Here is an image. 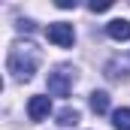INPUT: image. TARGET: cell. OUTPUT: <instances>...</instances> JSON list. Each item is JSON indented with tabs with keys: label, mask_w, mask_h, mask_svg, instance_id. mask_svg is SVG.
I'll return each instance as SVG.
<instances>
[{
	"label": "cell",
	"mask_w": 130,
	"mask_h": 130,
	"mask_svg": "<svg viewBox=\"0 0 130 130\" xmlns=\"http://www.w3.org/2000/svg\"><path fill=\"white\" fill-rule=\"evenodd\" d=\"M36 67H39V48H36L33 42H15V45L9 48L6 70H9L15 79L27 82L33 73H36Z\"/></svg>",
	"instance_id": "1"
},
{
	"label": "cell",
	"mask_w": 130,
	"mask_h": 130,
	"mask_svg": "<svg viewBox=\"0 0 130 130\" xmlns=\"http://www.w3.org/2000/svg\"><path fill=\"white\" fill-rule=\"evenodd\" d=\"M76 85V70L73 67H58L55 73H48V94L52 97H67Z\"/></svg>",
	"instance_id": "2"
},
{
	"label": "cell",
	"mask_w": 130,
	"mask_h": 130,
	"mask_svg": "<svg viewBox=\"0 0 130 130\" xmlns=\"http://www.w3.org/2000/svg\"><path fill=\"white\" fill-rule=\"evenodd\" d=\"M48 42H55L58 48H70L73 42H76V30H73V24H67V21H55V24H48Z\"/></svg>",
	"instance_id": "3"
},
{
	"label": "cell",
	"mask_w": 130,
	"mask_h": 130,
	"mask_svg": "<svg viewBox=\"0 0 130 130\" xmlns=\"http://www.w3.org/2000/svg\"><path fill=\"white\" fill-rule=\"evenodd\" d=\"M48 112H52V100H48V97L36 94V97L27 100V118H30V121H42V118H48Z\"/></svg>",
	"instance_id": "4"
},
{
	"label": "cell",
	"mask_w": 130,
	"mask_h": 130,
	"mask_svg": "<svg viewBox=\"0 0 130 130\" xmlns=\"http://www.w3.org/2000/svg\"><path fill=\"white\" fill-rule=\"evenodd\" d=\"M106 33H109L112 39H118V42H127L130 39V21L127 18H115V21L106 24Z\"/></svg>",
	"instance_id": "5"
},
{
	"label": "cell",
	"mask_w": 130,
	"mask_h": 130,
	"mask_svg": "<svg viewBox=\"0 0 130 130\" xmlns=\"http://www.w3.org/2000/svg\"><path fill=\"white\" fill-rule=\"evenodd\" d=\"M91 109H94L97 115H106V112H109V94H106V91H94V94H91Z\"/></svg>",
	"instance_id": "6"
},
{
	"label": "cell",
	"mask_w": 130,
	"mask_h": 130,
	"mask_svg": "<svg viewBox=\"0 0 130 130\" xmlns=\"http://www.w3.org/2000/svg\"><path fill=\"white\" fill-rule=\"evenodd\" d=\"M79 118H82V115H79V109H70V106L58 112V124H61V127H76V124H79Z\"/></svg>",
	"instance_id": "7"
},
{
	"label": "cell",
	"mask_w": 130,
	"mask_h": 130,
	"mask_svg": "<svg viewBox=\"0 0 130 130\" xmlns=\"http://www.w3.org/2000/svg\"><path fill=\"white\" fill-rule=\"evenodd\" d=\"M112 124L118 130H130V109H115L112 112Z\"/></svg>",
	"instance_id": "8"
},
{
	"label": "cell",
	"mask_w": 130,
	"mask_h": 130,
	"mask_svg": "<svg viewBox=\"0 0 130 130\" xmlns=\"http://www.w3.org/2000/svg\"><path fill=\"white\" fill-rule=\"evenodd\" d=\"M109 6H112V0H94V3L88 6V9H91V12H106Z\"/></svg>",
	"instance_id": "9"
},
{
	"label": "cell",
	"mask_w": 130,
	"mask_h": 130,
	"mask_svg": "<svg viewBox=\"0 0 130 130\" xmlns=\"http://www.w3.org/2000/svg\"><path fill=\"white\" fill-rule=\"evenodd\" d=\"M58 9H76V0H58Z\"/></svg>",
	"instance_id": "10"
}]
</instances>
